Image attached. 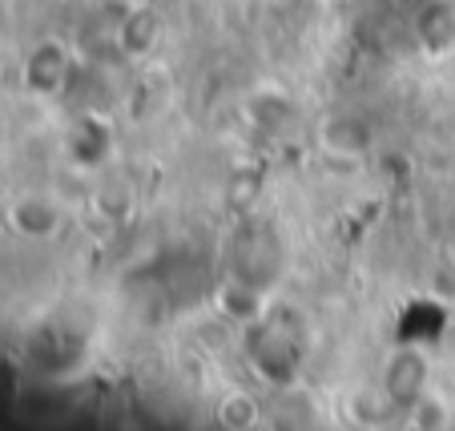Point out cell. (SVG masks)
<instances>
[{
	"label": "cell",
	"instance_id": "1",
	"mask_svg": "<svg viewBox=\"0 0 455 431\" xmlns=\"http://www.w3.org/2000/svg\"><path fill=\"white\" fill-rule=\"evenodd\" d=\"M302 355H307V343L299 339V315L294 311H270L254 323L250 331V359L267 379L286 383L294 379Z\"/></svg>",
	"mask_w": 455,
	"mask_h": 431
},
{
	"label": "cell",
	"instance_id": "2",
	"mask_svg": "<svg viewBox=\"0 0 455 431\" xmlns=\"http://www.w3.org/2000/svg\"><path fill=\"white\" fill-rule=\"evenodd\" d=\"M69 69H73L69 49L57 41H44V44H36L25 60V85L33 89L36 97H57L69 85Z\"/></svg>",
	"mask_w": 455,
	"mask_h": 431
},
{
	"label": "cell",
	"instance_id": "3",
	"mask_svg": "<svg viewBox=\"0 0 455 431\" xmlns=\"http://www.w3.org/2000/svg\"><path fill=\"white\" fill-rule=\"evenodd\" d=\"M109 149H113L109 121L81 117L69 130V157H73V165H81V170H97V165L109 157Z\"/></svg>",
	"mask_w": 455,
	"mask_h": 431
},
{
	"label": "cell",
	"instance_id": "4",
	"mask_svg": "<svg viewBox=\"0 0 455 431\" xmlns=\"http://www.w3.org/2000/svg\"><path fill=\"white\" fill-rule=\"evenodd\" d=\"M423 379H427V363H423L415 351H399L383 371V387L395 403H411V399L423 391Z\"/></svg>",
	"mask_w": 455,
	"mask_h": 431
},
{
	"label": "cell",
	"instance_id": "5",
	"mask_svg": "<svg viewBox=\"0 0 455 431\" xmlns=\"http://www.w3.org/2000/svg\"><path fill=\"white\" fill-rule=\"evenodd\" d=\"M117 36H121V52L133 57V60H141L157 49V41H162V20H157L149 9H133L125 20H121Z\"/></svg>",
	"mask_w": 455,
	"mask_h": 431
},
{
	"label": "cell",
	"instance_id": "6",
	"mask_svg": "<svg viewBox=\"0 0 455 431\" xmlns=\"http://www.w3.org/2000/svg\"><path fill=\"white\" fill-rule=\"evenodd\" d=\"M9 222L17 226L20 234H33V238H44V234L57 230L60 214H57V206H52L49 198H41V194H28V198L12 202Z\"/></svg>",
	"mask_w": 455,
	"mask_h": 431
},
{
	"label": "cell",
	"instance_id": "7",
	"mask_svg": "<svg viewBox=\"0 0 455 431\" xmlns=\"http://www.w3.org/2000/svg\"><path fill=\"white\" fill-rule=\"evenodd\" d=\"M419 41L427 44L431 52L455 44V4H447V0H431L427 9H423V17H419Z\"/></svg>",
	"mask_w": 455,
	"mask_h": 431
},
{
	"label": "cell",
	"instance_id": "8",
	"mask_svg": "<svg viewBox=\"0 0 455 431\" xmlns=\"http://www.w3.org/2000/svg\"><path fill=\"white\" fill-rule=\"evenodd\" d=\"M218 419H222L226 427H250V423H258V403L250 395H230L218 407Z\"/></svg>",
	"mask_w": 455,
	"mask_h": 431
}]
</instances>
